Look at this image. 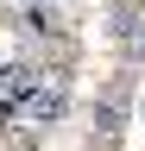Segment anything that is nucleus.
I'll return each instance as SVG.
<instances>
[{"label": "nucleus", "mask_w": 145, "mask_h": 151, "mask_svg": "<svg viewBox=\"0 0 145 151\" xmlns=\"http://www.w3.org/2000/svg\"><path fill=\"white\" fill-rule=\"evenodd\" d=\"M101 139H120V101H101Z\"/></svg>", "instance_id": "obj_3"}, {"label": "nucleus", "mask_w": 145, "mask_h": 151, "mask_svg": "<svg viewBox=\"0 0 145 151\" xmlns=\"http://www.w3.org/2000/svg\"><path fill=\"white\" fill-rule=\"evenodd\" d=\"M32 6H44V13H50V6H57V0H32Z\"/></svg>", "instance_id": "obj_4"}, {"label": "nucleus", "mask_w": 145, "mask_h": 151, "mask_svg": "<svg viewBox=\"0 0 145 151\" xmlns=\"http://www.w3.org/2000/svg\"><path fill=\"white\" fill-rule=\"evenodd\" d=\"M19 120H25V126H57V120H63V82L38 88V94L19 107Z\"/></svg>", "instance_id": "obj_2"}, {"label": "nucleus", "mask_w": 145, "mask_h": 151, "mask_svg": "<svg viewBox=\"0 0 145 151\" xmlns=\"http://www.w3.org/2000/svg\"><path fill=\"white\" fill-rule=\"evenodd\" d=\"M38 88H44V69H38V63H0V113L19 120V107H25Z\"/></svg>", "instance_id": "obj_1"}]
</instances>
